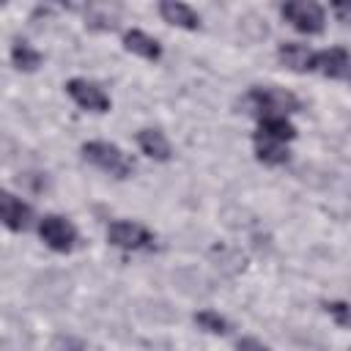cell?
<instances>
[{
  "label": "cell",
  "mask_w": 351,
  "mask_h": 351,
  "mask_svg": "<svg viewBox=\"0 0 351 351\" xmlns=\"http://www.w3.org/2000/svg\"><path fill=\"white\" fill-rule=\"evenodd\" d=\"M332 11L337 14L340 22H351V0H335L332 3Z\"/></svg>",
  "instance_id": "obj_20"
},
{
  "label": "cell",
  "mask_w": 351,
  "mask_h": 351,
  "mask_svg": "<svg viewBox=\"0 0 351 351\" xmlns=\"http://www.w3.org/2000/svg\"><path fill=\"white\" fill-rule=\"evenodd\" d=\"M11 60H14V66H16L19 71H36V69L41 66V52L33 49V47L25 44V41H14V47H11Z\"/></svg>",
  "instance_id": "obj_16"
},
{
  "label": "cell",
  "mask_w": 351,
  "mask_h": 351,
  "mask_svg": "<svg viewBox=\"0 0 351 351\" xmlns=\"http://www.w3.org/2000/svg\"><path fill=\"white\" fill-rule=\"evenodd\" d=\"M118 16H121V5H110V3L85 5V22L90 30H112L118 27Z\"/></svg>",
  "instance_id": "obj_11"
},
{
  "label": "cell",
  "mask_w": 351,
  "mask_h": 351,
  "mask_svg": "<svg viewBox=\"0 0 351 351\" xmlns=\"http://www.w3.org/2000/svg\"><path fill=\"white\" fill-rule=\"evenodd\" d=\"M123 47H126L129 52L145 58V60H159V58H162L159 41L151 38L148 33H143V30H126V33H123Z\"/></svg>",
  "instance_id": "obj_12"
},
{
  "label": "cell",
  "mask_w": 351,
  "mask_h": 351,
  "mask_svg": "<svg viewBox=\"0 0 351 351\" xmlns=\"http://www.w3.org/2000/svg\"><path fill=\"white\" fill-rule=\"evenodd\" d=\"M0 214H3V225L8 230H14V233L16 230H25L30 225V217H33L30 206L22 203V197H16L11 192H3L0 195Z\"/></svg>",
  "instance_id": "obj_7"
},
{
  "label": "cell",
  "mask_w": 351,
  "mask_h": 351,
  "mask_svg": "<svg viewBox=\"0 0 351 351\" xmlns=\"http://www.w3.org/2000/svg\"><path fill=\"white\" fill-rule=\"evenodd\" d=\"M107 239H110V244H115L121 250H148V247H154V233L145 230L137 222H129V219L112 222L107 228Z\"/></svg>",
  "instance_id": "obj_5"
},
{
  "label": "cell",
  "mask_w": 351,
  "mask_h": 351,
  "mask_svg": "<svg viewBox=\"0 0 351 351\" xmlns=\"http://www.w3.org/2000/svg\"><path fill=\"white\" fill-rule=\"evenodd\" d=\"M195 324H197L200 329L211 332V335H228V332H230V324H228L219 313H214V310H200V313H195Z\"/></svg>",
  "instance_id": "obj_17"
},
{
  "label": "cell",
  "mask_w": 351,
  "mask_h": 351,
  "mask_svg": "<svg viewBox=\"0 0 351 351\" xmlns=\"http://www.w3.org/2000/svg\"><path fill=\"white\" fill-rule=\"evenodd\" d=\"M324 310L335 318L337 326L351 329V304L348 302H324Z\"/></svg>",
  "instance_id": "obj_18"
},
{
  "label": "cell",
  "mask_w": 351,
  "mask_h": 351,
  "mask_svg": "<svg viewBox=\"0 0 351 351\" xmlns=\"http://www.w3.org/2000/svg\"><path fill=\"white\" fill-rule=\"evenodd\" d=\"M255 156L263 165H282V162H288V148H285V143L263 137L255 132Z\"/></svg>",
  "instance_id": "obj_14"
},
{
  "label": "cell",
  "mask_w": 351,
  "mask_h": 351,
  "mask_svg": "<svg viewBox=\"0 0 351 351\" xmlns=\"http://www.w3.org/2000/svg\"><path fill=\"white\" fill-rule=\"evenodd\" d=\"M236 351H269L258 337H239L236 343Z\"/></svg>",
  "instance_id": "obj_19"
},
{
  "label": "cell",
  "mask_w": 351,
  "mask_h": 351,
  "mask_svg": "<svg viewBox=\"0 0 351 351\" xmlns=\"http://www.w3.org/2000/svg\"><path fill=\"white\" fill-rule=\"evenodd\" d=\"M280 14L299 30L307 36H315L324 30V8L313 0H291L280 8Z\"/></svg>",
  "instance_id": "obj_3"
},
{
  "label": "cell",
  "mask_w": 351,
  "mask_h": 351,
  "mask_svg": "<svg viewBox=\"0 0 351 351\" xmlns=\"http://www.w3.org/2000/svg\"><path fill=\"white\" fill-rule=\"evenodd\" d=\"M159 14L165 22L184 27V30H197L200 27V16L186 5V3H176V0H165L159 3Z\"/></svg>",
  "instance_id": "obj_10"
},
{
  "label": "cell",
  "mask_w": 351,
  "mask_h": 351,
  "mask_svg": "<svg viewBox=\"0 0 351 351\" xmlns=\"http://www.w3.org/2000/svg\"><path fill=\"white\" fill-rule=\"evenodd\" d=\"M137 143H140L145 156H151L156 162H167L170 159V143L159 129H140L137 132Z\"/></svg>",
  "instance_id": "obj_13"
},
{
  "label": "cell",
  "mask_w": 351,
  "mask_h": 351,
  "mask_svg": "<svg viewBox=\"0 0 351 351\" xmlns=\"http://www.w3.org/2000/svg\"><path fill=\"white\" fill-rule=\"evenodd\" d=\"M315 55H318V52H313L310 47L296 44V41H288V44H282V47L277 49V58H280L291 71H299V74L315 69Z\"/></svg>",
  "instance_id": "obj_8"
},
{
  "label": "cell",
  "mask_w": 351,
  "mask_h": 351,
  "mask_svg": "<svg viewBox=\"0 0 351 351\" xmlns=\"http://www.w3.org/2000/svg\"><path fill=\"white\" fill-rule=\"evenodd\" d=\"M66 90H69V96H71L82 110H90V112H107V110H110V96H107L96 82H90V80L74 77V80L66 82Z\"/></svg>",
  "instance_id": "obj_6"
},
{
  "label": "cell",
  "mask_w": 351,
  "mask_h": 351,
  "mask_svg": "<svg viewBox=\"0 0 351 351\" xmlns=\"http://www.w3.org/2000/svg\"><path fill=\"white\" fill-rule=\"evenodd\" d=\"M250 101H252L258 110L269 112V115H285V112H296V110L302 107L299 99H296L291 90L277 88V85L252 88V90H250Z\"/></svg>",
  "instance_id": "obj_4"
},
{
  "label": "cell",
  "mask_w": 351,
  "mask_h": 351,
  "mask_svg": "<svg viewBox=\"0 0 351 351\" xmlns=\"http://www.w3.org/2000/svg\"><path fill=\"white\" fill-rule=\"evenodd\" d=\"M258 134L285 143V140H293V137H296V126H293L285 115H266V118H261Z\"/></svg>",
  "instance_id": "obj_15"
},
{
  "label": "cell",
  "mask_w": 351,
  "mask_h": 351,
  "mask_svg": "<svg viewBox=\"0 0 351 351\" xmlns=\"http://www.w3.org/2000/svg\"><path fill=\"white\" fill-rule=\"evenodd\" d=\"M315 69L326 77H343L351 71V58L343 47H329L315 55Z\"/></svg>",
  "instance_id": "obj_9"
},
{
  "label": "cell",
  "mask_w": 351,
  "mask_h": 351,
  "mask_svg": "<svg viewBox=\"0 0 351 351\" xmlns=\"http://www.w3.org/2000/svg\"><path fill=\"white\" fill-rule=\"evenodd\" d=\"M38 236L41 241L55 250V252H71L74 244H77V228L66 219V217H58V214H47L41 217L38 222Z\"/></svg>",
  "instance_id": "obj_2"
},
{
  "label": "cell",
  "mask_w": 351,
  "mask_h": 351,
  "mask_svg": "<svg viewBox=\"0 0 351 351\" xmlns=\"http://www.w3.org/2000/svg\"><path fill=\"white\" fill-rule=\"evenodd\" d=\"M82 156L96 165L99 170L115 176V178H129L134 173V162L112 143H104V140H90V143H82Z\"/></svg>",
  "instance_id": "obj_1"
}]
</instances>
